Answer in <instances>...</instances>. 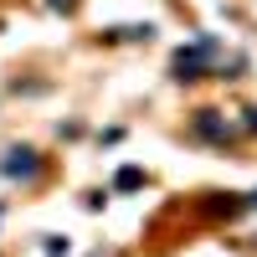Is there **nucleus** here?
I'll return each instance as SVG.
<instances>
[{
  "mask_svg": "<svg viewBox=\"0 0 257 257\" xmlns=\"http://www.w3.org/2000/svg\"><path fill=\"white\" fill-rule=\"evenodd\" d=\"M47 6H52V11H72L77 0H47Z\"/></svg>",
  "mask_w": 257,
  "mask_h": 257,
  "instance_id": "nucleus-6",
  "label": "nucleus"
},
{
  "mask_svg": "<svg viewBox=\"0 0 257 257\" xmlns=\"http://www.w3.org/2000/svg\"><path fill=\"white\" fill-rule=\"evenodd\" d=\"M139 185H144V170L139 165H123L118 175H113V190H139Z\"/></svg>",
  "mask_w": 257,
  "mask_h": 257,
  "instance_id": "nucleus-4",
  "label": "nucleus"
},
{
  "mask_svg": "<svg viewBox=\"0 0 257 257\" xmlns=\"http://www.w3.org/2000/svg\"><path fill=\"white\" fill-rule=\"evenodd\" d=\"M221 62H226V57H221V41H216V36H201V41H190V47H180L175 57H170V72H175L180 82H196L206 67L221 72Z\"/></svg>",
  "mask_w": 257,
  "mask_h": 257,
  "instance_id": "nucleus-1",
  "label": "nucleus"
},
{
  "mask_svg": "<svg viewBox=\"0 0 257 257\" xmlns=\"http://www.w3.org/2000/svg\"><path fill=\"white\" fill-rule=\"evenodd\" d=\"M247 206H252V211H257V190H252V196H247Z\"/></svg>",
  "mask_w": 257,
  "mask_h": 257,
  "instance_id": "nucleus-7",
  "label": "nucleus"
},
{
  "mask_svg": "<svg viewBox=\"0 0 257 257\" xmlns=\"http://www.w3.org/2000/svg\"><path fill=\"white\" fill-rule=\"evenodd\" d=\"M149 31L155 26H118V31H108L113 41H149Z\"/></svg>",
  "mask_w": 257,
  "mask_h": 257,
  "instance_id": "nucleus-5",
  "label": "nucleus"
},
{
  "mask_svg": "<svg viewBox=\"0 0 257 257\" xmlns=\"http://www.w3.org/2000/svg\"><path fill=\"white\" fill-rule=\"evenodd\" d=\"M0 175L6 180H36L41 175V155L31 144H11L6 155H0Z\"/></svg>",
  "mask_w": 257,
  "mask_h": 257,
  "instance_id": "nucleus-2",
  "label": "nucleus"
},
{
  "mask_svg": "<svg viewBox=\"0 0 257 257\" xmlns=\"http://www.w3.org/2000/svg\"><path fill=\"white\" fill-rule=\"evenodd\" d=\"M196 134H201V139H211V144H226L231 134H237V128H231L216 108H201V113H196Z\"/></svg>",
  "mask_w": 257,
  "mask_h": 257,
  "instance_id": "nucleus-3",
  "label": "nucleus"
}]
</instances>
